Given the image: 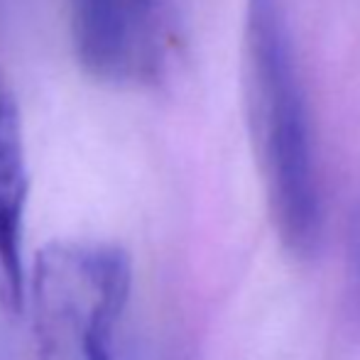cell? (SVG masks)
Returning <instances> with one entry per match:
<instances>
[{"instance_id":"obj_1","label":"cell","mask_w":360,"mask_h":360,"mask_svg":"<svg viewBox=\"0 0 360 360\" xmlns=\"http://www.w3.org/2000/svg\"><path fill=\"white\" fill-rule=\"evenodd\" d=\"M243 103L267 206L282 245L299 260L319 252L321 191L311 118L282 0H245Z\"/></svg>"},{"instance_id":"obj_2","label":"cell","mask_w":360,"mask_h":360,"mask_svg":"<svg viewBox=\"0 0 360 360\" xmlns=\"http://www.w3.org/2000/svg\"><path fill=\"white\" fill-rule=\"evenodd\" d=\"M133 285V262L118 245L57 240L32 267L37 360H113V336Z\"/></svg>"},{"instance_id":"obj_3","label":"cell","mask_w":360,"mask_h":360,"mask_svg":"<svg viewBox=\"0 0 360 360\" xmlns=\"http://www.w3.org/2000/svg\"><path fill=\"white\" fill-rule=\"evenodd\" d=\"M72 42L86 76L113 86L157 84L174 25L167 0H69Z\"/></svg>"},{"instance_id":"obj_4","label":"cell","mask_w":360,"mask_h":360,"mask_svg":"<svg viewBox=\"0 0 360 360\" xmlns=\"http://www.w3.org/2000/svg\"><path fill=\"white\" fill-rule=\"evenodd\" d=\"M27 157L20 108L0 74V302L20 314L25 304L22 233L27 209Z\"/></svg>"}]
</instances>
